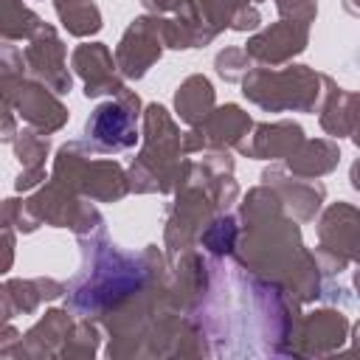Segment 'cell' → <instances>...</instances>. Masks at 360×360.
<instances>
[{
  "mask_svg": "<svg viewBox=\"0 0 360 360\" xmlns=\"http://www.w3.org/2000/svg\"><path fill=\"white\" fill-rule=\"evenodd\" d=\"M135 138V121L121 104H101L87 121V141L98 149H127Z\"/></svg>",
  "mask_w": 360,
  "mask_h": 360,
  "instance_id": "1",
  "label": "cell"
}]
</instances>
